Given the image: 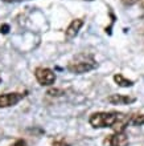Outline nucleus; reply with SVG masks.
Returning a JSON list of instances; mask_svg holds the SVG:
<instances>
[{
  "mask_svg": "<svg viewBox=\"0 0 144 146\" xmlns=\"http://www.w3.org/2000/svg\"><path fill=\"white\" fill-rule=\"evenodd\" d=\"M58 93H61V90H57V89H50L49 92H48V94H50V96H60Z\"/></svg>",
  "mask_w": 144,
  "mask_h": 146,
  "instance_id": "12",
  "label": "nucleus"
},
{
  "mask_svg": "<svg viewBox=\"0 0 144 146\" xmlns=\"http://www.w3.org/2000/svg\"><path fill=\"white\" fill-rule=\"evenodd\" d=\"M82 25H84V20L82 19L73 20L72 23L69 24V27L66 28V31H65V36H66V38L76 37V36L78 35V32H80V29H81Z\"/></svg>",
  "mask_w": 144,
  "mask_h": 146,
  "instance_id": "6",
  "label": "nucleus"
},
{
  "mask_svg": "<svg viewBox=\"0 0 144 146\" xmlns=\"http://www.w3.org/2000/svg\"><path fill=\"white\" fill-rule=\"evenodd\" d=\"M53 146H69V145L65 142V141H56V142L53 143Z\"/></svg>",
  "mask_w": 144,
  "mask_h": 146,
  "instance_id": "14",
  "label": "nucleus"
},
{
  "mask_svg": "<svg viewBox=\"0 0 144 146\" xmlns=\"http://www.w3.org/2000/svg\"><path fill=\"white\" fill-rule=\"evenodd\" d=\"M87 1H93V0H87Z\"/></svg>",
  "mask_w": 144,
  "mask_h": 146,
  "instance_id": "17",
  "label": "nucleus"
},
{
  "mask_svg": "<svg viewBox=\"0 0 144 146\" xmlns=\"http://www.w3.org/2000/svg\"><path fill=\"white\" fill-rule=\"evenodd\" d=\"M114 81L116 82L119 86H123V88H128V86H132L133 82L131 80H127V78H124V76L123 74H115L114 76Z\"/></svg>",
  "mask_w": 144,
  "mask_h": 146,
  "instance_id": "8",
  "label": "nucleus"
},
{
  "mask_svg": "<svg viewBox=\"0 0 144 146\" xmlns=\"http://www.w3.org/2000/svg\"><path fill=\"white\" fill-rule=\"evenodd\" d=\"M105 146H127L128 145V137L124 131H119L115 134L107 135V138L103 141Z\"/></svg>",
  "mask_w": 144,
  "mask_h": 146,
  "instance_id": "5",
  "label": "nucleus"
},
{
  "mask_svg": "<svg viewBox=\"0 0 144 146\" xmlns=\"http://www.w3.org/2000/svg\"><path fill=\"white\" fill-rule=\"evenodd\" d=\"M0 82H1V78H0Z\"/></svg>",
  "mask_w": 144,
  "mask_h": 146,
  "instance_id": "18",
  "label": "nucleus"
},
{
  "mask_svg": "<svg viewBox=\"0 0 144 146\" xmlns=\"http://www.w3.org/2000/svg\"><path fill=\"white\" fill-rule=\"evenodd\" d=\"M140 5H141V8H144V0H141L140 1Z\"/></svg>",
  "mask_w": 144,
  "mask_h": 146,
  "instance_id": "16",
  "label": "nucleus"
},
{
  "mask_svg": "<svg viewBox=\"0 0 144 146\" xmlns=\"http://www.w3.org/2000/svg\"><path fill=\"white\" fill-rule=\"evenodd\" d=\"M11 146H28V143L24 141V139H17L16 142H13Z\"/></svg>",
  "mask_w": 144,
  "mask_h": 146,
  "instance_id": "10",
  "label": "nucleus"
},
{
  "mask_svg": "<svg viewBox=\"0 0 144 146\" xmlns=\"http://www.w3.org/2000/svg\"><path fill=\"white\" fill-rule=\"evenodd\" d=\"M137 1H141V0H122V3L126 4V5H133V4H136Z\"/></svg>",
  "mask_w": 144,
  "mask_h": 146,
  "instance_id": "11",
  "label": "nucleus"
},
{
  "mask_svg": "<svg viewBox=\"0 0 144 146\" xmlns=\"http://www.w3.org/2000/svg\"><path fill=\"white\" fill-rule=\"evenodd\" d=\"M131 123H133V125H144V114H135L131 118Z\"/></svg>",
  "mask_w": 144,
  "mask_h": 146,
  "instance_id": "9",
  "label": "nucleus"
},
{
  "mask_svg": "<svg viewBox=\"0 0 144 146\" xmlns=\"http://www.w3.org/2000/svg\"><path fill=\"white\" fill-rule=\"evenodd\" d=\"M34 76H36V80L38 81V84L42 86H50L56 82V73L49 68L40 66L34 70Z\"/></svg>",
  "mask_w": 144,
  "mask_h": 146,
  "instance_id": "3",
  "label": "nucleus"
},
{
  "mask_svg": "<svg viewBox=\"0 0 144 146\" xmlns=\"http://www.w3.org/2000/svg\"><path fill=\"white\" fill-rule=\"evenodd\" d=\"M107 101L112 105H126V104H132L135 102V97L123 96V94H111Z\"/></svg>",
  "mask_w": 144,
  "mask_h": 146,
  "instance_id": "7",
  "label": "nucleus"
},
{
  "mask_svg": "<svg viewBox=\"0 0 144 146\" xmlns=\"http://www.w3.org/2000/svg\"><path fill=\"white\" fill-rule=\"evenodd\" d=\"M8 31H9V27H8L7 24H4V25L0 27V32H1V33H7Z\"/></svg>",
  "mask_w": 144,
  "mask_h": 146,
  "instance_id": "13",
  "label": "nucleus"
},
{
  "mask_svg": "<svg viewBox=\"0 0 144 146\" xmlns=\"http://www.w3.org/2000/svg\"><path fill=\"white\" fill-rule=\"evenodd\" d=\"M27 96V93H4L0 96V108H9L13 105L19 104L24 97Z\"/></svg>",
  "mask_w": 144,
  "mask_h": 146,
  "instance_id": "4",
  "label": "nucleus"
},
{
  "mask_svg": "<svg viewBox=\"0 0 144 146\" xmlns=\"http://www.w3.org/2000/svg\"><path fill=\"white\" fill-rule=\"evenodd\" d=\"M97 66H98V64H97V61L94 60V57L91 54L81 53V54H77L76 57L69 62L68 69L72 73L82 74V73H86L95 69Z\"/></svg>",
  "mask_w": 144,
  "mask_h": 146,
  "instance_id": "2",
  "label": "nucleus"
},
{
  "mask_svg": "<svg viewBox=\"0 0 144 146\" xmlns=\"http://www.w3.org/2000/svg\"><path fill=\"white\" fill-rule=\"evenodd\" d=\"M4 1H7V3H16V1H21V0H4Z\"/></svg>",
  "mask_w": 144,
  "mask_h": 146,
  "instance_id": "15",
  "label": "nucleus"
},
{
  "mask_svg": "<svg viewBox=\"0 0 144 146\" xmlns=\"http://www.w3.org/2000/svg\"><path fill=\"white\" fill-rule=\"evenodd\" d=\"M89 122L95 129H102V127H111L115 133L124 131V129L131 122L127 114L124 113H116V111H99L90 115Z\"/></svg>",
  "mask_w": 144,
  "mask_h": 146,
  "instance_id": "1",
  "label": "nucleus"
}]
</instances>
